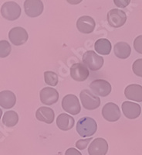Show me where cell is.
Segmentation results:
<instances>
[{
  "instance_id": "cell-1",
  "label": "cell",
  "mask_w": 142,
  "mask_h": 155,
  "mask_svg": "<svg viewBox=\"0 0 142 155\" xmlns=\"http://www.w3.org/2000/svg\"><path fill=\"white\" fill-rule=\"evenodd\" d=\"M96 122L90 117H83L77 122V132L83 137H91L96 133Z\"/></svg>"
},
{
  "instance_id": "cell-2",
  "label": "cell",
  "mask_w": 142,
  "mask_h": 155,
  "mask_svg": "<svg viewBox=\"0 0 142 155\" xmlns=\"http://www.w3.org/2000/svg\"><path fill=\"white\" fill-rule=\"evenodd\" d=\"M83 62L91 71H98L104 65V58L96 54L94 51H87L83 55Z\"/></svg>"
},
{
  "instance_id": "cell-3",
  "label": "cell",
  "mask_w": 142,
  "mask_h": 155,
  "mask_svg": "<svg viewBox=\"0 0 142 155\" xmlns=\"http://www.w3.org/2000/svg\"><path fill=\"white\" fill-rule=\"evenodd\" d=\"M1 14L9 21H14L21 15V8L15 2H6L1 7Z\"/></svg>"
},
{
  "instance_id": "cell-4",
  "label": "cell",
  "mask_w": 142,
  "mask_h": 155,
  "mask_svg": "<svg viewBox=\"0 0 142 155\" xmlns=\"http://www.w3.org/2000/svg\"><path fill=\"white\" fill-rule=\"evenodd\" d=\"M80 98L84 108L87 110H94L100 105V98L87 89L81 91Z\"/></svg>"
},
{
  "instance_id": "cell-5",
  "label": "cell",
  "mask_w": 142,
  "mask_h": 155,
  "mask_svg": "<svg viewBox=\"0 0 142 155\" xmlns=\"http://www.w3.org/2000/svg\"><path fill=\"white\" fill-rule=\"evenodd\" d=\"M62 107L63 110L71 115L79 114L81 110L79 99L73 94H69L63 97L62 100Z\"/></svg>"
},
{
  "instance_id": "cell-6",
  "label": "cell",
  "mask_w": 142,
  "mask_h": 155,
  "mask_svg": "<svg viewBox=\"0 0 142 155\" xmlns=\"http://www.w3.org/2000/svg\"><path fill=\"white\" fill-rule=\"evenodd\" d=\"M108 24L114 28L122 27L127 21V15L123 10L118 9H111L107 15Z\"/></svg>"
},
{
  "instance_id": "cell-7",
  "label": "cell",
  "mask_w": 142,
  "mask_h": 155,
  "mask_svg": "<svg viewBox=\"0 0 142 155\" xmlns=\"http://www.w3.org/2000/svg\"><path fill=\"white\" fill-rule=\"evenodd\" d=\"M9 38L12 44L16 46H20L28 41L29 35L24 28L16 27L10 30L9 33Z\"/></svg>"
},
{
  "instance_id": "cell-8",
  "label": "cell",
  "mask_w": 142,
  "mask_h": 155,
  "mask_svg": "<svg viewBox=\"0 0 142 155\" xmlns=\"http://www.w3.org/2000/svg\"><path fill=\"white\" fill-rule=\"evenodd\" d=\"M90 88L96 95L105 97L111 92V85L107 81L104 79H96L92 81Z\"/></svg>"
},
{
  "instance_id": "cell-9",
  "label": "cell",
  "mask_w": 142,
  "mask_h": 155,
  "mask_svg": "<svg viewBox=\"0 0 142 155\" xmlns=\"http://www.w3.org/2000/svg\"><path fill=\"white\" fill-rule=\"evenodd\" d=\"M43 4L41 0H26L24 2V10L30 17H37L42 14Z\"/></svg>"
},
{
  "instance_id": "cell-10",
  "label": "cell",
  "mask_w": 142,
  "mask_h": 155,
  "mask_svg": "<svg viewBox=\"0 0 142 155\" xmlns=\"http://www.w3.org/2000/svg\"><path fill=\"white\" fill-rule=\"evenodd\" d=\"M102 116L108 122H116L121 118V110L118 105L108 102L102 109Z\"/></svg>"
},
{
  "instance_id": "cell-11",
  "label": "cell",
  "mask_w": 142,
  "mask_h": 155,
  "mask_svg": "<svg viewBox=\"0 0 142 155\" xmlns=\"http://www.w3.org/2000/svg\"><path fill=\"white\" fill-rule=\"evenodd\" d=\"M108 151V143L104 138H96L88 148L89 155H106Z\"/></svg>"
},
{
  "instance_id": "cell-12",
  "label": "cell",
  "mask_w": 142,
  "mask_h": 155,
  "mask_svg": "<svg viewBox=\"0 0 142 155\" xmlns=\"http://www.w3.org/2000/svg\"><path fill=\"white\" fill-rule=\"evenodd\" d=\"M90 71L84 64L75 63L70 68V76L77 81H84L89 77Z\"/></svg>"
},
{
  "instance_id": "cell-13",
  "label": "cell",
  "mask_w": 142,
  "mask_h": 155,
  "mask_svg": "<svg viewBox=\"0 0 142 155\" xmlns=\"http://www.w3.org/2000/svg\"><path fill=\"white\" fill-rule=\"evenodd\" d=\"M39 98L43 104L51 106L57 102L59 99V93L55 88L51 87H46L40 91Z\"/></svg>"
},
{
  "instance_id": "cell-14",
  "label": "cell",
  "mask_w": 142,
  "mask_h": 155,
  "mask_svg": "<svg viewBox=\"0 0 142 155\" xmlns=\"http://www.w3.org/2000/svg\"><path fill=\"white\" fill-rule=\"evenodd\" d=\"M95 26H96V23L94 19L89 16H81L77 19V28L82 34H91L94 30Z\"/></svg>"
},
{
  "instance_id": "cell-15",
  "label": "cell",
  "mask_w": 142,
  "mask_h": 155,
  "mask_svg": "<svg viewBox=\"0 0 142 155\" xmlns=\"http://www.w3.org/2000/svg\"><path fill=\"white\" fill-rule=\"evenodd\" d=\"M121 108H122L124 115L130 120L137 118L141 113V108L138 104L135 102H129V101L124 102L122 103Z\"/></svg>"
},
{
  "instance_id": "cell-16",
  "label": "cell",
  "mask_w": 142,
  "mask_h": 155,
  "mask_svg": "<svg viewBox=\"0 0 142 155\" xmlns=\"http://www.w3.org/2000/svg\"><path fill=\"white\" fill-rule=\"evenodd\" d=\"M125 95L127 99L135 102H142V86L137 84H132L126 87Z\"/></svg>"
},
{
  "instance_id": "cell-17",
  "label": "cell",
  "mask_w": 142,
  "mask_h": 155,
  "mask_svg": "<svg viewBox=\"0 0 142 155\" xmlns=\"http://www.w3.org/2000/svg\"><path fill=\"white\" fill-rule=\"evenodd\" d=\"M36 117L39 121L50 124L54 121V111L51 108L41 106L36 112Z\"/></svg>"
},
{
  "instance_id": "cell-18",
  "label": "cell",
  "mask_w": 142,
  "mask_h": 155,
  "mask_svg": "<svg viewBox=\"0 0 142 155\" xmlns=\"http://www.w3.org/2000/svg\"><path fill=\"white\" fill-rule=\"evenodd\" d=\"M16 97L11 91H2L0 92V106L3 109H11L16 105Z\"/></svg>"
},
{
  "instance_id": "cell-19",
  "label": "cell",
  "mask_w": 142,
  "mask_h": 155,
  "mask_svg": "<svg viewBox=\"0 0 142 155\" xmlns=\"http://www.w3.org/2000/svg\"><path fill=\"white\" fill-rule=\"evenodd\" d=\"M74 119L67 113H61L56 119V125L58 128L63 131L70 130L74 126Z\"/></svg>"
},
{
  "instance_id": "cell-20",
  "label": "cell",
  "mask_w": 142,
  "mask_h": 155,
  "mask_svg": "<svg viewBox=\"0 0 142 155\" xmlns=\"http://www.w3.org/2000/svg\"><path fill=\"white\" fill-rule=\"evenodd\" d=\"M114 52L116 57L121 59H127L131 55V48L125 42H118L114 45Z\"/></svg>"
},
{
  "instance_id": "cell-21",
  "label": "cell",
  "mask_w": 142,
  "mask_h": 155,
  "mask_svg": "<svg viewBox=\"0 0 142 155\" xmlns=\"http://www.w3.org/2000/svg\"><path fill=\"white\" fill-rule=\"evenodd\" d=\"M111 43L107 39L100 38L95 42L94 48L97 53L102 55L110 54L111 51Z\"/></svg>"
},
{
  "instance_id": "cell-22",
  "label": "cell",
  "mask_w": 142,
  "mask_h": 155,
  "mask_svg": "<svg viewBox=\"0 0 142 155\" xmlns=\"http://www.w3.org/2000/svg\"><path fill=\"white\" fill-rule=\"evenodd\" d=\"M2 124L7 127H13L17 124L19 121V116L15 111L9 110L5 112L2 116Z\"/></svg>"
},
{
  "instance_id": "cell-23",
  "label": "cell",
  "mask_w": 142,
  "mask_h": 155,
  "mask_svg": "<svg viewBox=\"0 0 142 155\" xmlns=\"http://www.w3.org/2000/svg\"><path fill=\"white\" fill-rule=\"evenodd\" d=\"M44 80L47 85L51 86H56L58 84V75L53 71H45L44 72Z\"/></svg>"
},
{
  "instance_id": "cell-24",
  "label": "cell",
  "mask_w": 142,
  "mask_h": 155,
  "mask_svg": "<svg viewBox=\"0 0 142 155\" xmlns=\"http://www.w3.org/2000/svg\"><path fill=\"white\" fill-rule=\"evenodd\" d=\"M11 53V45L6 41H0V57L2 58H6Z\"/></svg>"
},
{
  "instance_id": "cell-25",
  "label": "cell",
  "mask_w": 142,
  "mask_h": 155,
  "mask_svg": "<svg viewBox=\"0 0 142 155\" xmlns=\"http://www.w3.org/2000/svg\"><path fill=\"white\" fill-rule=\"evenodd\" d=\"M132 70L134 74L142 78V58L137 59L134 62L132 65Z\"/></svg>"
},
{
  "instance_id": "cell-26",
  "label": "cell",
  "mask_w": 142,
  "mask_h": 155,
  "mask_svg": "<svg viewBox=\"0 0 142 155\" xmlns=\"http://www.w3.org/2000/svg\"><path fill=\"white\" fill-rule=\"evenodd\" d=\"M134 48L137 53L142 54V35L138 36L134 41Z\"/></svg>"
},
{
  "instance_id": "cell-27",
  "label": "cell",
  "mask_w": 142,
  "mask_h": 155,
  "mask_svg": "<svg viewBox=\"0 0 142 155\" xmlns=\"http://www.w3.org/2000/svg\"><path fill=\"white\" fill-rule=\"evenodd\" d=\"M91 140H93L92 137H90L84 140H79L76 143V147H77L79 150H84L85 148H87V147L88 146V144H89V143L90 142Z\"/></svg>"
},
{
  "instance_id": "cell-28",
  "label": "cell",
  "mask_w": 142,
  "mask_h": 155,
  "mask_svg": "<svg viewBox=\"0 0 142 155\" xmlns=\"http://www.w3.org/2000/svg\"><path fill=\"white\" fill-rule=\"evenodd\" d=\"M114 2L118 7L126 8L131 2V0H114Z\"/></svg>"
},
{
  "instance_id": "cell-29",
  "label": "cell",
  "mask_w": 142,
  "mask_h": 155,
  "mask_svg": "<svg viewBox=\"0 0 142 155\" xmlns=\"http://www.w3.org/2000/svg\"><path fill=\"white\" fill-rule=\"evenodd\" d=\"M65 155H82V153L79 150H77L76 148L71 147L66 150Z\"/></svg>"
},
{
  "instance_id": "cell-30",
  "label": "cell",
  "mask_w": 142,
  "mask_h": 155,
  "mask_svg": "<svg viewBox=\"0 0 142 155\" xmlns=\"http://www.w3.org/2000/svg\"><path fill=\"white\" fill-rule=\"evenodd\" d=\"M83 0H67V2L70 5H78Z\"/></svg>"
}]
</instances>
